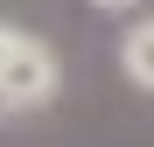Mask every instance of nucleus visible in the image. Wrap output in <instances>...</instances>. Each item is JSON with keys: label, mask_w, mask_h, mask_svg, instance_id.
Wrapping results in <instances>:
<instances>
[{"label": "nucleus", "mask_w": 154, "mask_h": 147, "mask_svg": "<svg viewBox=\"0 0 154 147\" xmlns=\"http://www.w3.org/2000/svg\"><path fill=\"white\" fill-rule=\"evenodd\" d=\"M56 91H63L56 49L42 35H28V28H7L0 21V112H42Z\"/></svg>", "instance_id": "obj_1"}, {"label": "nucleus", "mask_w": 154, "mask_h": 147, "mask_svg": "<svg viewBox=\"0 0 154 147\" xmlns=\"http://www.w3.org/2000/svg\"><path fill=\"white\" fill-rule=\"evenodd\" d=\"M119 70L133 77V91H154V14H140L119 35Z\"/></svg>", "instance_id": "obj_2"}, {"label": "nucleus", "mask_w": 154, "mask_h": 147, "mask_svg": "<svg viewBox=\"0 0 154 147\" xmlns=\"http://www.w3.org/2000/svg\"><path fill=\"white\" fill-rule=\"evenodd\" d=\"M91 7H98V14H133L140 0H91Z\"/></svg>", "instance_id": "obj_3"}]
</instances>
